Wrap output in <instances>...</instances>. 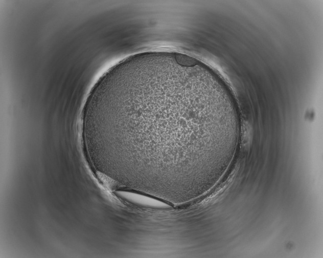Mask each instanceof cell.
<instances>
[{
    "mask_svg": "<svg viewBox=\"0 0 323 258\" xmlns=\"http://www.w3.org/2000/svg\"><path fill=\"white\" fill-rule=\"evenodd\" d=\"M85 144L116 183L177 203L216 179L240 119L224 84L186 55H137L107 72L85 104Z\"/></svg>",
    "mask_w": 323,
    "mask_h": 258,
    "instance_id": "obj_1",
    "label": "cell"
}]
</instances>
